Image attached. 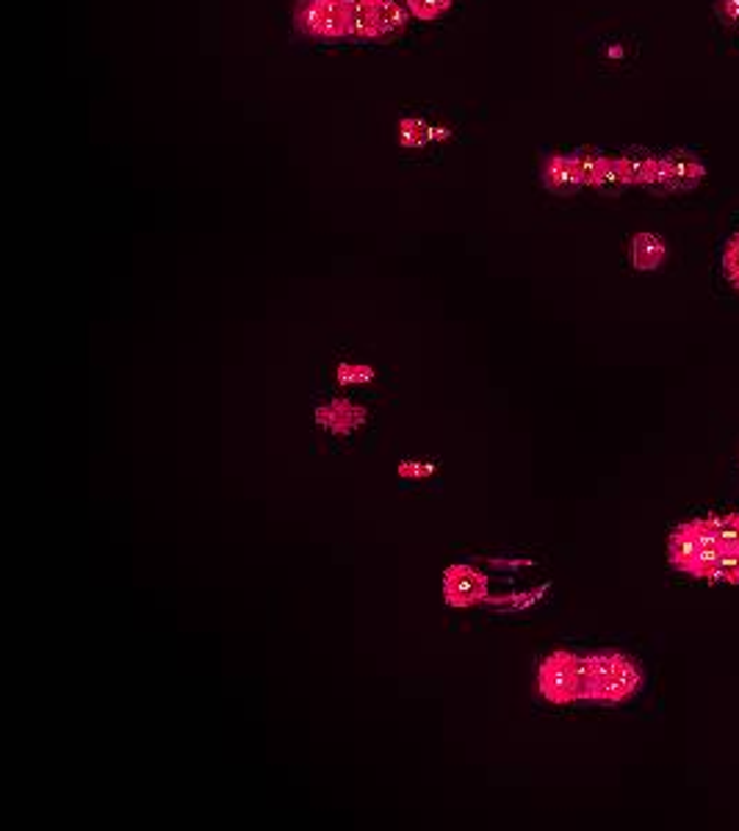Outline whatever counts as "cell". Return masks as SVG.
<instances>
[{
    "mask_svg": "<svg viewBox=\"0 0 739 831\" xmlns=\"http://www.w3.org/2000/svg\"><path fill=\"white\" fill-rule=\"evenodd\" d=\"M587 665V701L596 704H621L643 688V671L629 654L607 652L585 654Z\"/></svg>",
    "mask_w": 739,
    "mask_h": 831,
    "instance_id": "6da1fadb",
    "label": "cell"
},
{
    "mask_svg": "<svg viewBox=\"0 0 739 831\" xmlns=\"http://www.w3.org/2000/svg\"><path fill=\"white\" fill-rule=\"evenodd\" d=\"M538 690L549 704L568 706L587 701V665L585 657L568 648L551 652L538 668Z\"/></svg>",
    "mask_w": 739,
    "mask_h": 831,
    "instance_id": "7a4b0ae2",
    "label": "cell"
},
{
    "mask_svg": "<svg viewBox=\"0 0 739 831\" xmlns=\"http://www.w3.org/2000/svg\"><path fill=\"white\" fill-rule=\"evenodd\" d=\"M294 25L310 39H343L350 36V0H300Z\"/></svg>",
    "mask_w": 739,
    "mask_h": 831,
    "instance_id": "3957f363",
    "label": "cell"
},
{
    "mask_svg": "<svg viewBox=\"0 0 739 831\" xmlns=\"http://www.w3.org/2000/svg\"><path fill=\"white\" fill-rule=\"evenodd\" d=\"M706 178V166L699 155L690 150H670L659 155L657 180L650 186L654 195H684V191L699 189Z\"/></svg>",
    "mask_w": 739,
    "mask_h": 831,
    "instance_id": "277c9868",
    "label": "cell"
},
{
    "mask_svg": "<svg viewBox=\"0 0 739 831\" xmlns=\"http://www.w3.org/2000/svg\"><path fill=\"white\" fill-rule=\"evenodd\" d=\"M314 422L330 435H336V438H347V435H352L368 422V408H363V405L352 402L347 397L332 399V402L319 405L314 410Z\"/></svg>",
    "mask_w": 739,
    "mask_h": 831,
    "instance_id": "5b68a950",
    "label": "cell"
},
{
    "mask_svg": "<svg viewBox=\"0 0 739 831\" xmlns=\"http://www.w3.org/2000/svg\"><path fill=\"white\" fill-rule=\"evenodd\" d=\"M540 184L551 191V195L568 197L585 189V178H582V166L576 155H549L540 166Z\"/></svg>",
    "mask_w": 739,
    "mask_h": 831,
    "instance_id": "8992f818",
    "label": "cell"
},
{
    "mask_svg": "<svg viewBox=\"0 0 739 831\" xmlns=\"http://www.w3.org/2000/svg\"><path fill=\"white\" fill-rule=\"evenodd\" d=\"M368 12H372L374 39L399 36L410 23L408 7H402L399 0H368Z\"/></svg>",
    "mask_w": 739,
    "mask_h": 831,
    "instance_id": "52a82bcc",
    "label": "cell"
},
{
    "mask_svg": "<svg viewBox=\"0 0 739 831\" xmlns=\"http://www.w3.org/2000/svg\"><path fill=\"white\" fill-rule=\"evenodd\" d=\"M668 256V244L659 233L643 231L632 238V267L637 272H657Z\"/></svg>",
    "mask_w": 739,
    "mask_h": 831,
    "instance_id": "ba28073f",
    "label": "cell"
},
{
    "mask_svg": "<svg viewBox=\"0 0 739 831\" xmlns=\"http://www.w3.org/2000/svg\"><path fill=\"white\" fill-rule=\"evenodd\" d=\"M449 137H451L449 128H435V125L424 122V119H419V117H404V119H399V125H397L399 144L408 150H421V148H426L432 139H438L441 142V139H449Z\"/></svg>",
    "mask_w": 739,
    "mask_h": 831,
    "instance_id": "9c48e42d",
    "label": "cell"
},
{
    "mask_svg": "<svg viewBox=\"0 0 739 831\" xmlns=\"http://www.w3.org/2000/svg\"><path fill=\"white\" fill-rule=\"evenodd\" d=\"M618 164H621V173H623V178H626V186H645V189H650L654 180H657L659 155L623 153V155H618Z\"/></svg>",
    "mask_w": 739,
    "mask_h": 831,
    "instance_id": "30bf717a",
    "label": "cell"
},
{
    "mask_svg": "<svg viewBox=\"0 0 739 831\" xmlns=\"http://www.w3.org/2000/svg\"><path fill=\"white\" fill-rule=\"evenodd\" d=\"M350 36L352 39H374L368 0H350Z\"/></svg>",
    "mask_w": 739,
    "mask_h": 831,
    "instance_id": "8fae6325",
    "label": "cell"
},
{
    "mask_svg": "<svg viewBox=\"0 0 739 831\" xmlns=\"http://www.w3.org/2000/svg\"><path fill=\"white\" fill-rule=\"evenodd\" d=\"M377 374H374L372 366H366V363H338L336 368V381L341 383V386H366V383H372Z\"/></svg>",
    "mask_w": 739,
    "mask_h": 831,
    "instance_id": "7c38bea8",
    "label": "cell"
},
{
    "mask_svg": "<svg viewBox=\"0 0 739 831\" xmlns=\"http://www.w3.org/2000/svg\"><path fill=\"white\" fill-rule=\"evenodd\" d=\"M408 3V12L413 14L421 23H432V20L444 17L451 9V0H404Z\"/></svg>",
    "mask_w": 739,
    "mask_h": 831,
    "instance_id": "4fadbf2b",
    "label": "cell"
},
{
    "mask_svg": "<svg viewBox=\"0 0 739 831\" xmlns=\"http://www.w3.org/2000/svg\"><path fill=\"white\" fill-rule=\"evenodd\" d=\"M435 469H438L435 464H421V460H402L397 471H399V477H402V480L413 482V480H426V477L435 475Z\"/></svg>",
    "mask_w": 739,
    "mask_h": 831,
    "instance_id": "5bb4252c",
    "label": "cell"
},
{
    "mask_svg": "<svg viewBox=\"0 0 739 831\" xmlns=\"http://www.w3.org/2000/svg\"><path fill=\"white\" fill-rule=\"evenodd\" d=\"M717 14H720L726 23L739 25V0H717Z\"/></svg>",
    "mask_w": 739,
    "mask_h": 831,
    "instance_id": "9a60e30c",
    "label": "cell"
},
{
    "mask_svg": "<svg viewBox=\"0 0 739 831\" xmlns=\"http://www.w3.org/2000/svg\"><path fill=\"white\" fill-rule=\"evenodd\" d=\"M737 291H739V285H737Z\"/></svg>",
    "mask_w": 739,
    "mask_h": 831,
    "instance_id": "2e32d148",
    "label": "cell"
}]
</instances>
